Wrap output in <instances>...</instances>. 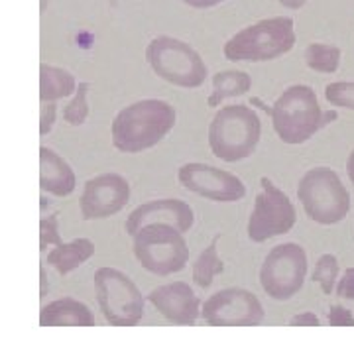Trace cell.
I'll return each mask as SVG.
<instances>
[{"label":"cell","mask_w":354,"mask_h":354,"mask_svg":"<svg viewBox=\"0 0 354 354\" xmlns=\"http://www.w3.org/2000/svg\"><path fill=\"white\" fill-rule=\"evenodd\" d=\"M176 106L162 99H142L124 106L114 116L113 146L122 153H140L158 146L174 130Z\"/></svg>","instance_id":"cell-1"},{"label":"cell","mask_w":354,"mask_h":354,"mask_svg":"<svg viewBox=\"0 0 354 354\" xmlns=\"http://www.w3.org/2000/svg\"><path fill=\"white\" fill-rule=\"evenodd\" d=\"M295 46V24L290 16H274L242 28L223 48L228 62L262 64L290 53Z\"/></svg>","instance_id":"cell-2"},{"label":"cell","mask_w":354,"mask_h":354,"mask_svg":"<svg viewBox=\"0 0 354 354\" xmlns=\"http://www.w3.org/2000/svg\"><path fill=\"white\" fill-rule=\"evenodd\" d=\"M272 124L283 144L297 146L313 138L321 128L335 118L325 114L315 91L309 85H291L278 97L272 106Z\"/></svg>","instance_id":"cell-3"},{"label":"cell","mask_w":354,"mask_h":354,"mask_svg":"<svg viewBox=\"0 0 354 354\" xmlns=\"http://www.w3.org/2000/svg\"><path fill=\"white\" fill-rule=\"evenodd\" d=\"M262 136L260 116L248 104H228L209 124V148L218 160L234 164L250 158Z\"/></svg>","instance_id":"cell-4"},{"label":"cell","mask_w":354,"mask_h":354,"mask_svg":"<svg viewBox=\"0 0 354 354\" xmlns=\"http://www.w3.org/2000/svg\"><path fill=\"white\" fill-rule=\"evenodd\" d=\"M132 250L140 266L153 276H171L189 262L183 232L169 223H150L132 236Z\"/></svg>","instance_id":"cell-5"},{"label":"cell","mask_w":354,"mask_h":354,"mask_svg":"<svg viewBox=\"0 0 354 354\" xmlns=\"http://www.w3.org/2000/svg\"><path fill=\"white\" fill-rule=\"evenodd\" d=\"M297 199L305 215L323 227L337 225L351 213V193L330 167H313L305 171L297 185Z\"/></svg>","instance_id":"cell-6"},{"label":"cell","mask_w":354,"mask_h":354,"mask_svg":"<svg viewBox=\"0 0 354 354\" xmlns=\"http://www.w3.org/2000/svg\"><path fill=\"white\" fill-rule=\"evenodd\" d=\"M146 62L160 79L181 88H199L207 81V65L187 41L158 36L146 48Z\"/></svg>","instance_id":"cell-7"},{"label":"cell","mask_w":354,"mask_h":354,"mask_svg":"<svg viewBox=\"0 0 354 354\" xmlns=\"http://www.w3.org/2000/svg\"><path fill=\"white\" fill-rule=\"evenodd\" d=\"M97 301L104 321L113 327H136L146 313V299L138 286L116 268H99L95 272Z\"/></svg>","instance_id":"cell-8"},{"label":"cell","mask_w":354,"mask_h":354,"mask_svg":"<svg viewBox=\"0 0 354 354\" xmlns=\"http://www.w3.org/2000/svg\"><path fill=\"white\" fill-rule=\"evenodd\" d=\"M307 278V254L295 242L274 246L260 268V286L268 297L288 301L304 288Z\"/></svg>","instance_id":"cell-9"},{"label":"cell","mask_w":354,"mask_h":354,"mask_svg":"<svg viewBox=\"0 0 354 354\" xmlns=\"http://www.w3.org/2000/svg\"><path fill=\"white\" fill-rule=\"evenodd\" d=\"M260 185L262 191L256 195L254 209L246 227L248 239L258 244L288 234L297 221V213L291 199L272 179L262 177Z\"/></svg>","instance_id":"cell-10"},{"label":"cell","mask_w":354,"mask_h":354,"mask_svg":"<svg viewBox=\"0 0 354 354\" xmlns=\"http://www.w3.org/2000/svg\"><path fill=\"white\" fill-rule=\"evenodd\" d=\"M201 317L211 327H258L266 311L260 299L244 288H225L205 299Z\"/></svg>","instance_id":"cell-11"},{"label":"cell","mask_w":354,"mask_h":354,"mask_svg":"<svg viewBox=\"0 0 354 354\" xmlns=\"http://www.w3.org/2000/svg\"><path fill=\"white\" fill-rule=\"evenodd\" d=\"M177 179L185 189L209 201L236 203L246 195V185L241 177L201 162L181 165L177 171Z\"/></svg>","instance_id":"cell-12"},{"label":"cell","mask_w":354,"mask_h":354,"mask_svg":"<svg viewBox=\"0 0 354 354\" xmlns=\"http://www.w3.org/2000/svg\"><path fill=\"white\" fill-rule=\"evenodd\" d=\"M130 201V183L120 174H101L83 187L79 207L83 221H102L120 213Z\"/></svg>","instance_id":"cell-13"},{"label":"cell","mask_w":354,"mask_h":354,"mask_svg":"<svg viewBox=\"0 0 354 354\" xmlns=\"http://www.w3.org/2000/svg\"><path fill=\"white\" fill-rule=\"evenodd\" d=\"M148 301L165 321L181 327H193L201 315V301L187 281H171L165 286H158L148 293Z\"/></svg>","instance_id":"cell-14"},{"label":"cell","mask_w":354,"mask_h":354,"mask_svg":"<svg viewBox=\"0 0 354 354\" xmlns=\"http://www.w3.org/2000/svg\"><path fill=\"white\" fill-rule=\"evenodd\" d=\"M150 223H169L185 234L195 225V213L189 203L181 199H156L136 207L127 216L124 230L128 236H134L140 228Z\"/></svg>","instance_id":"cell-15"},{"label":"cell","mask_w":354,"mask_h":354,"mask_svg":"<svg viewBox=\"0 0 354 354\" xmlns=\"http://www.w3.org/2000/svg\"><path fill=\"white\" fill-rule=\"evenodd\" d=\"M77 187L73 167L51 148H39V189L53 197H67Z\"/></svg>","instance_id":"cell-16"},{"label":"cell","mask_w":354,"mask_h":354,"mask_svg":"<svg viewBox=\"0 0 354 354\" xmlns=\"http://www.w3.org/2000/svg\"><path fill=\"white\" fill-rule=\"evenodd\" d=\"M95 323L88 305L75 297L50 301L39 311V327H95Z\"/></svg>","instance_id":"cell-17"},{"label":"cell","mask_w":354,"mask_h":354,"mask_svg":"<svg viewBox=\"0 0 354 354\" xmlns=\"http://www.w3.org/2000/svg\"><path fill=\"white\" fill-rule=\"evenodd\" d=\"M95 256V242L88 239H75L71 242L55 244V248L48 254V264L59 274L67 276L79 266H83L87 260Z\"/></svg>","instance_id":"cell-18"},{"label":"cell","mask_w":354,"mask_h":354,"mask_svg":"<svg viewBox=\"0 0 354 354\" xmlns=\"http://www.w3.org/2000/svg\"><path fill=\"white\" fill-rule=\"evenodd\" d=\"M77 79L64 67L41 64L39 65V101L57 102L59 99L71 97L77 91Z\"/></svg>","instance_id":"cell-19"},{"label":"cell","mask_w":354,"mask_h":354,"mask_svg":"<svg viewBox=\"0 0 354 354\" xmlns=\"http://www.w3.org/2000/svg\"><path fill=\"white\" fill-rule=\"evenodd\" d=\"M252 87V77L246 71L239 69H227V71H218L213 77V93L209 97L207 104L209 106H218L223 101L232 99V97H241L244 93H248Z\"/></svg>","instance_id":"cell-20"},{"label":"cell","mask_w":354,"mask_h":354,"mask_svg":"<svg viewBox=\"0 0 354 354\" xmlns=\"http://www.w3.org/2000/svg\"><path fill=\"white\" fill-rule=\"evenodd\" d=\"M216 242H218V236L211 241V244L199 254V258L193 264V281L201 290H209L216 276L223 274V270H225V264L216 252Z\"/></svg>","instance_id":"cell-21"},{"label":"cell","mask_w":354,"mask_h":354,"mask_svg":"<svg viewBox=\"0 0 354 354\" xmlns=\"http://www.w3.org/2000/svg\"><path fill=\"white\" fill-rule=\"evenodd\" d=\"M305 64L317 73H335L341 64V48L330 44H309L305 50Z\"/></svg>","instance_id":"cell-22"},{"label":"cell","mask_w":354,"mask_h":354,"mask_svg":"<svg viewBox=\"0 0 354 354\" xmlns=\"http://www.w3.org/2000/svg\"><path fill=\"white\" fill-rule=\"evenodd\" d=\"M313 281L321 286L323 293L330 295L335 290V283L339 279V260L335 254H323L319 260H317L315 270H313Z\"/></svg>","instance_id":"cell-23"},{"label":"cell","mask_w":354,"mask_h":354,"mask_svg":"<svg viewBox=\"0 0 354 354\" xmlns=\"http://www.w3.org/2000/svg\"><path fill=\"white\" fill-rule=\"evenodd\" d=\"M88 83H79L73 99L64 109V120L69 127H81L85 124L88 116Z\"/></svg>","instance_id":"cell-24"},{"label":"cell","mask_w":354,"mask_h":354,"mask_svg":"<svg viewBox=\"0 0 354 354\" xmlns=\"http://www.w3.org/2000/svg\"><path fill=\"white\" fill-rule=\"evenodd\" d=\"M325 99L335 109L354 111V81H337L325 87Z\"/></svg>","instance_id":"cell-25"},{"label":"cell","mask_w":354,"mask_h":354,"mask_svg":"<svg viewBox=\"0 0 354 354\" xmlns=\"http://www.w3.org/2000/svg\"><path fill=\"white\" fill-rule=\"evenodd\" d=\"M57 213L50 216H44L39 221V252L44 254L51 244H62V236H59V218Z\"/></svg>","instance_id":"cell-26"},{"label":"cell","mask_w":354,"mask_h":354,"mask_svg":"<svg viewBox=\"0 0 354 354\" xmlns=\"http://www.w3.org/2000/svg\"><path fill=\"white\" fill-rule=\"evenodd\" d=\"M55 116H57V104L51 102H41V111H39V134L48 136L51 128L55 124Z\"/></svg>","instance_id":"cell-27"},{"label":"cell","mask_w":354,"mask_h":354,"mask_svg":"<svg viewBox=\"0 0 354 354\" xmlns=\"http://www.w3.org/2000/svg\"><path fill=\"white\" fill-rule=\"evenodd\" d=\"M327 319L330 327H354V315L342 305H330Z\"/></svg>","instance_id":"cell-28"},{"label":"cell","mask_w":354,"mask_h":354,"mask_svg":"<svg viewBox=\"0 0 354 354\" xmlns=\"http://www.w3.org/2000/svg\"><path fill=\"white\" fill-rule=\"evenodd\" d=\"M337 295L341 299H348L354 301V268H346L342 278L337 283Z\"/></svg>","instance_id":"cell-29"},{"label":"cell","mask_w":354,"mask_h":354,"mask_svg":"<svg viewBox=\"0 0 354 354\" xmlns=\"http://www.w3.org/2000/svg\"><path fill=\"white\" fill-rule=\"evenodd\" d=\"M290 327H321V319L311 311H304L299 315L291 317Z\"/></svg>","instance_id":"cell-30"},{"label":"cell","mask_w":354,"mask_h":354,"mask_svg":"<svg viewBox=\"0 0 354 354\" xmlns=\"http://www.w3.org/2000/svg\"><path fill=\"white\" fill-rule=\"evenodd\" d=\"M183 4H187L191 8H199V10H205V8H213V6H218L227 0H181Z\"/></svg>","instance_id":"cell-31"},{"label":"cell","mask_w":354,"mask_h":354,"mask_svg":"<svg viewBox=\"0 0 354 354\" xmlns=\"http://www.w3.org/2000/svg\"><path fill=\"white\" fill-rule=\"evenodd\" d=\"M39 278H41V291H39V297L44 299L46 293H48V279H46V268H44V266L39 268Z\"/></svg>","instance_id":"cell-32"},{"label":"cell","mask_w":354,"mask_h":354,"mask_svg":"<svg viewBox=\"0 0 354 354\" xmlns=\"http://www.w3.org/2000/svg\"><path fill=\"white\" fill-rule=\"evenodd\" d=\"M346 176H348L351 183L354 185V150L348 156V160H346Z\"/></svg>","instance_id":"cell-33"},{"label":"cell","mask_w":354,"mask_h":354,"mask_svg":"<svg viewBox=\"0 0 354 354\" xmlns=\"http://www.w3.org/2000/svg\"><path fill=\"white\" fill-rule=\"evenodd\" d=\"M283 6H288V8H291V10H297V8H301L307 0H279Z\"/></svg>","instance_id":"cell-34"},{"label":"cell","mask_w":354,"mask_h":354,"mask_svg":"<svg viewBox=\"0 0 354 354\" xmlns=\"http://www.w3.org/2000/svg\"><path fill=\"white\" fill-rule=\"evenodd\" d=\"M48 2H50V0H41V2H39V8H41V10H46V6H48Z\"/></svg>","instance_id":"cell-35"}]
</instances>
